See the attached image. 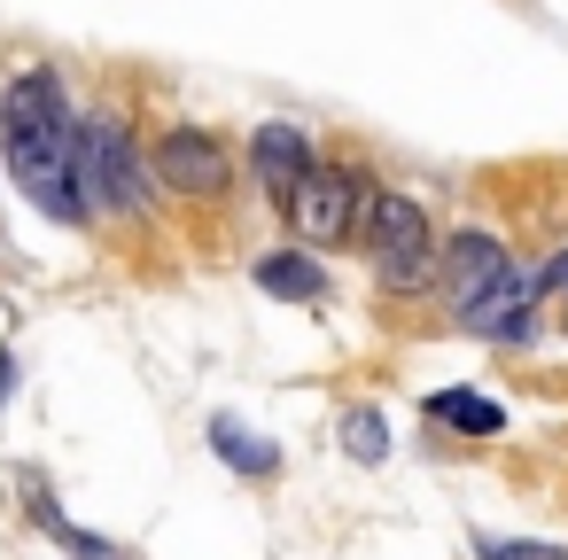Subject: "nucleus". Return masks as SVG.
<instances>
[{
	"instance_id": "1",
	"label": "nucleus",
	"mask_w": 568,
	"mask_h": 560,
	"mask_svg": "<svg viewBox=\"0 0 568 560\" xmlns=\"http://www.w3.org/2000/svg\"><path fill=\"white\" fill-rule=\"evenodd\" d=\"M366 250H374V281H382V288H420L428 265L444 257L428 211H420L413 195H397V187L366 195Z\"/></svg>"
},
{
	"instance_id": "2",
	"label": "nucleus",
	"mask_w": 568,
	"mask_h": 560,
	"mask_svg": "<svg viewBox=\"0 0 568 560\" xmlns=\"http://www.w3.org/2000/svg\"><path fill=\"white\" fill-rule=\"evenodd\" d=\"M71 172L87 187V211H149V180L118 133V118H87L71 125Z\"/></svg>"
},
{
	"instance_id": "3",
	"label": "nucleus",
	"mask_w": 568,
	"mask_h": 560,
	"mask_svg": "<svg viewBox=\"0 0 568 560\" xmlns=\"http://www.w3.org/2000/svg\"><path fill=\"white\" fill-rule=\"evenodd\" d=\"M9 172H17V187H24L55 226H87V195H79V172H71V125H55V133H17V141H9Z\"/></svg>"
},
{
	"instance_id": "4",
	"label": "nucleus",
	"mask_w": 568,
	"mask_h": 560,
	"mask_svg": "<svg viewBox=\"0 0 568 560\" xmlns=\"http://www.w3.org/2000/svg\"><path fill=\"white\" fill-rule=\"evenodd\" d=\"M358 203H366V180H351V172H327V164H312V180H296V187L281 195L288 226H296L312 250H335V242L358 226Z\"/></svg>"
},
{
	"instance_id": "5",
	"label": "nucleus",
	"mask_w": 568,
	"mask_h": 560,
	"mask_svg": "<svg viewBox=\"0 0 568 560\" xmlns=\"http://www.w3.org/2000/svg\"><path fill=\"white\" fill-rule=\"evenodd\" d=\"M514 273H521V265L506 257L498 234H483V226L452 234V242H444V304H452V319H467L475 304H490Z\"/></svg>"
},
{
	"instance_id": "6",
	"label": "nucleus",
	"mask_w": 568,
	"mask_h": 560,
	"mask_svg": "<svg viewBox=\"0 0 568 560\" xmlns=\"http://www.w3.org/2000/svg\"><path fill=\"white\" fill-rule=\"evenodd\" d=\"M156 164H164V180L172 187H187V195H211V187H226V149L211 141V133H195V125H180V133H164V149H156Z\"/></svg>"
},
{
	"instance_id": "7",
	"label": "nucleus",
	"mask_w": 568,
	"mask_h": 560,
	"mask_svg": "<svg viewBox=\"0 0 568 560\" xmlns=\"http://www.w3.org/2000/svg\"><path fill=\"white\" fill-rule=\"evenodd\" d=\"M537 296H545V288H537V273H514V281H506L490 304H475L459 327H467V335H483V343H529V327H537Z\"/></svg>"
},
{
	"instance_id": "8",
	"label": "nucleus",
	"mask_w": 568,
	"mask_h": 560,
	"mask_svg": "<svg viewBox=\"0 0 568 560\" xmlns=\"http://www.w3.org/2000/svg\"><path fill=\"white\" fill-rule=\"evenodd\" d=\"M0 125H9V141H17V133H55V125H71V118H63V79H55V71H24L9 94H0Z\"/></svg>"
},
{
	"instance_id": "9",
	"label": "nucleus",
	"mask_w": 568,
	"mask_h": 560,
	"mask_svg": "<svg viewBox=\"0 0 568 560\" xmlns=\"http://www.w3.org/2000/svg\"><path fill=\"white\" fill-rule=\"evenodd\" d=\"M250 164H257V180L273 187V195H288L296 180H312V141L296 133V125H257V141H250Z\"/></svg>"
},
{
	"instance_id": "10",
	"label": "nucleus",
	"mask_w": 568,
	"mask_h": 560,
	"mask_svg": "<svg viewBox=\"0 0 568 560\" xmlns=\"http://www.w3.org/2000/svg\"><path fill=\"white\" fill-rule=\"evenodd\" d=\"M420 413H428L436 428H459V436H506V405L483 397V389H436Z\"/></svg>"
},
{
	"instance_id": "11",
	"label": "nucleus",
	"mask_w": 568,
	"mask_h": 560,
	"mask_svg": "<svg viewBox=\"0 0 568 560\" xmlns=\"http://www.w3.org/2000/svg\"><path fill=\"white\" fill-rule=\"evenodd\" d=\"M257 288L281 296V304H320V296H327V273H320L312 257L281 250V257H257Z\"/></svg>"
},
{
	"instance_id": "12",
	"label": "nucleus",
	"mask_w": 568,
	"mask_h": 560,
	"mask_svg": "<svg viewBox=\"0 0 568 560\" xmlns=\"http://www.w3.org/2000/svg\"><path fill=\"white\" fill-rule=\"evenodd\" d=\"M211 451H219L226 467H242V475H273V467H281V451H273L257 428H242L234 413H219V420H211Z\"/></svg>"
},
{
	"instance_id": "13",
	"label": "nucleus",
	"mask_w": 568,
	"mask_h": 560,
	"mask_svg": "<svg viewBox=\"0 0 568 560\" xmlns=\"http://www.w3.org/2000/svg\"><path fill=\"white\" fill-rule=\"evenodd\" d=\"M343 451H351L358 467H382V459H389V420H382L374 405L343 413Z\"/></svg>"
},
{
	"instance_id": "14",
	"label": "nucleus",
	"mask_w": 568,
	"mask_h": 560,
	"mask_svg": "<svg viewBox=\"0 0 568 560\" xmlns=\"http://www.w3.org/2000/svg\"><path fill=\"white\" fill-rule=\"evenodd\" d=\"M483 560H568V544H545V537H483Z\"/></svg>"
},
{
	"instance_id": "15",
	"label": "nucleus",
	"mask_w": 568,
	"mask_h": 560,
	"mask_svg": "<svg viewBox=\"0 0 568 560\" xmlns=\"http://www.w3.org/2000/svg\"><path fill=\"white\" fill-rule=\"evenodd\" d=\"M40 521H48V529H55V537H63V544H71L79 560H118V544H110V537H87V529H71V521H63L55 506H40Z\"/></svg>"
},
{
	"instance_id": "16",
	"label": "nucleus",
	"mask_w": 568,
	"mask_h": 560,
	"mask_svg": "<svg viewBox=\"0 0 568 560\" xmlns=\"http://www.w3.org/2000/svg\"><path fill=\"white\" fill-rule=\"evenodd\" d=\"M537 288H545V296H568V242H560V257L537 273Z\"/></svg>"
},
{
	"instance_id": "17",
	"label": "nucleus",
	"mask_w": 568,
	"mask_h": 560,
	"mask_svg": "<svg viewBox=\"0 0 568 560\" xmlns=\"http://www.w3.org/2000/svg\"><path fill=\"white\" fill-rule=\"evenodd\" d=\"M9 389H17V358L0 350V405H9Z\"/></svg>"
},
{
	"instance_id": "18",
	"label": "nucleus",
	"mask_w": 568,
	"mask_h": 560,
	"mask_svg": "<svg viewBox=\"0 0 568 560\" xmlns=\"http://www.w3.org/2000/svg\"><path fill=\"white\" fill-rule=\"evenodd\" d=\"M560 327H568V312H560Z\"/></svg>"
}]
</instances>
